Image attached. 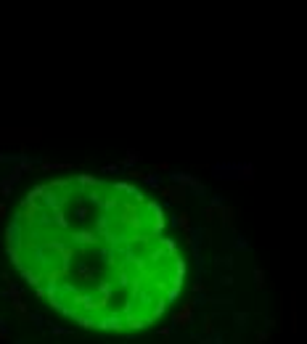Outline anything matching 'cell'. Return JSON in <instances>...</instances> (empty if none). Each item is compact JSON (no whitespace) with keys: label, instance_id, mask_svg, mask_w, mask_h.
<instances>
[{"label":"cell","instance_id":"obj_1","mask_svg":"<svg viewBox=\"0 0 307 344\" xmlns=\"http://www.w3.org/2000/svg\"><path fill=\"white\" fill-rule=\"evenodd\" d=\"M6 244L45 302L98 331L157 323L186 275L162 207L130 183L96 175L35 185L11 217Z\"/></svg>","mask_w":307,"mask_h":344}]
</instances>
